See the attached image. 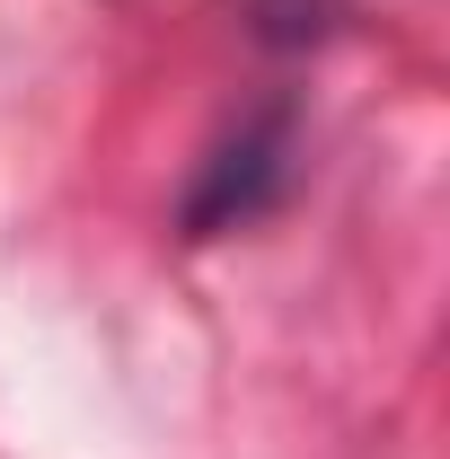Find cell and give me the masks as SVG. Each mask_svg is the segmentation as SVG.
<instances>
[{
  "mask_svg": "<svg viewBox=\"0 0 450 459\" xmlns=\"http://www.w3.org/2000/svg\"><path fill=\"white\" fill-rule=\"evenodd\" d=\"M282 186H291V115L274 107L256 124H238L221 151L203 160L195 195H186V238H221V230L265 221L282 204Z\"/></svg>",
  "mask_w": 450,
  "mask_h": 459,
  "instance_id": "1",
  "label": "cell"
},
{
  "mask_svg": "<svg viewBox=\"0 0 450 459\" xmlns=\"http://www.w3.org/2000/svg\"><path fill=\"white\" fill-rule=\"evenodd\" d=\"M336 9L344 0H256V36L265 45H318V36H336Z\"/></svg>",
  "mask_w": 450,
  "mask_h": 459,
  "instance_id": "2",
  "label": "cell"
}]
</instances>
